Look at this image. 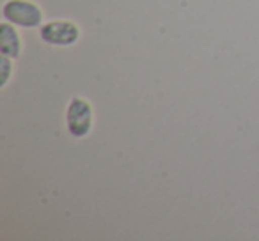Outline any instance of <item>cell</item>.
<instances>
[{"mask_svg": "<svg viewBox=\"0 0 259 241\" xmlns=\"http://www.w3.org/2000/svg\"><path fill=\"white\" fill-rule=\"evenodd\" d=\"M15 59L8 57V55H2L0 59V69H2V75H0V89H6L11 82V78L15 76Z\"/></svg>", "mask_w": 259, "mask_h": 241, "instance_id": "cell-5", "label": "cell"}, {"mask_svg": "<svg viewBox=\"0 0 259 241\" xmlns=\"http://www.w3.org/2000/svg\"><path fill=\"white\" fill-rule=\"evenodd\" d=\"M66 128L75 138H85L94 128V108L89 100L73 96L66 107Z\"/></svg>", "mask_w": 259, "mask_h": 241, "instance_id": "cell-1", "label": "cell"}, {"mask_svg": "<svg viewBox=\"0 0 259 241\" xmlns=\"http://www.w3.org/2000/svg\"><path fill=\"white\" fill-rule=\"evenodd\" d=\"M2 18L22 29H37L45 23V11L34 0H6Z\"/></svg>", "mask_w": 259, "mask_h": 241, "instance_id": "cell-2", "label": "cell"}, {"mask_svg": "<svg viewBox=\"0 0 259 241\" xmlns=\"http://www.w3.org/2000/svg\"><path fill=\"white\" fill-rule=\"evenodd\" d=\"M80 36H82V30H80V27L73 20H50V22H45L39 27L41 41L45 44H48V46H73V44L78 43Z\"/></svg>", "mask_w": 259, "mask_h": 241, "instance_id": "cell-3", "label": "cell"}, {"mask_svg": "<svg viewBox=\"0 0 259 241\" xmlns=\"http://www.w3.org/2000/svg\"><path fill=\"white\" fill-rule=\"evenodd\" d=\"M22 36H20L16 25L4 20L0 25V52H2V55H8L16 61L22 55Z\"/></svg>", "mask_w": 259, "mask_h": 241, "instance_id": "cell-4", "label": "cell"}]
</instances>
